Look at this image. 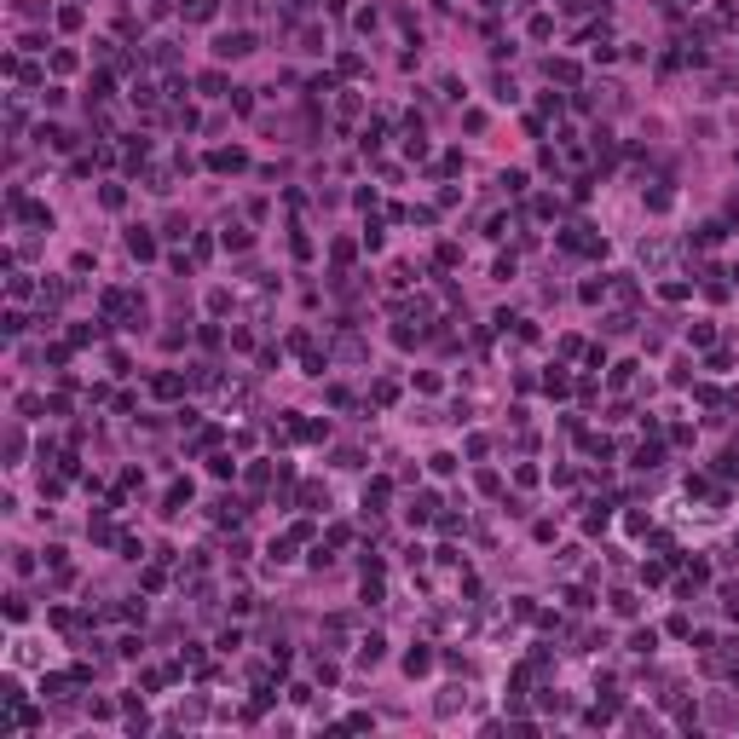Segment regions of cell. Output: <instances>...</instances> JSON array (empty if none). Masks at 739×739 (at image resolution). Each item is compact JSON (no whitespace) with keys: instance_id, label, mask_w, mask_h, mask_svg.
<instances>
[{"instance_id":"cell-1","label":"cell","mask_w":739,"mask_h":739,"mask_svg":"<svg viewBox=\"0 0 739 739\" xmlns=\"http://www.w3.org/2000/svg\"><path fill=\"white\" fill-rule=\"evenodd\" d=\"M214 53H220V58H249V53H254V35H249V29H232V35H220Z\"/></svg>"},{"instance_id":"cell-2","label":"cell","mask_w":739,"mask_h":739,"mask_svg":"<svg viewBox=\"0 0 739 739\" xmlns=\"http://www.w3.org/2000/svg\"><path fill=\"white\" fill-rule=\"evenodd\" d=\"M127 249H133L139 260H151V254H156V237L144 232V225H133V232H127Z\"/></svg>"},{"instance_id":"cell-3","label":"cell","mask_w":739,"mask_h":739,"mask_svg":"<svg viewBox=\"0 0 739 739\" xmlns=\"http://www.w3.org/2000/svg\"><path fill=\"white\" fill-rule=\"evenodd\" d=\"M243 162H249L243 151H214V156H208V168H220V174H237Z\"/></svg>"},{"instance_id":"cell-4","label":"cell","mask_w":739,"mask_h":739,"mask_svg":"<svg viewBox=\"0 0 739 739\" xmlns=\"http://www.w3.org/2000/svg\"><path fill=\"white\" fill-rule=\"evenodd\" d=\"M214 12H220V0H185V18L191 24H208Z\"/></svg>"},{"instance_id":"cell-5","label":"cell","mask_w":739,"mask_h":739,"mask_svg":"<svg viewBox=\"0 0 739 739\" xmlns=\"http://www.w3.org/2000/svg\"><path fill=\"white\" fill-rule=\"evenodd\" d=\"M214 520H220V525H237V520H243V503H237V497H220V503H214Z\"/></svg>"},{"instance_id":"cell-6","label":"cell","mask_w":739,"mask_h":739,"mask_svg":"<svg viewBox=\"0 0 739 739\" xmlns=\"http://www.w3.org/2000/svg\"><path fill=\"white\" fill-rule=\"evenodd\" d=\"M179 393H185V375H156V399H179Z\"/></svg>"},{"instance_id":"cell-7","label":"cell","mask_w":739,"mask_h":739,"mask_svg":"<svg viewBox=\"0 0 739 739\" xmlns=\"http://www.w3.org/2000/svg\"><path fill=\"white\" fill-rule=\"evenodd\" d=\"M382 635H364V642H358V664H382Z\"/></svg>"},{"instance_id":"cell-8","label":"cell","mask_w":739,"mask_h":739,"mask_svg":"<svg viewBox=\"0 0 739 739\" xmlns=\"http://www.w3.org/2000/svg\"><path fill=\"white\" fill-rule=\"evenodd\" d=\"M404 670H410V676H422V670H433V653H428V647H410V653H404Z\"/></svg>"},{"instance_id":"cell-9","label":"cell","mask_w":739,"mask_h":739,"mask_svg":"<svg viewBox=\"0 0 739 739\" xmlns=\"http://www.w3.org/2000/svg\"><path fill=\"white\" fill-rule=\"evenodd\" d=\"M549 81H561V87H572V81H578V64H566V58H549Z\"/></svg>"},{"instance_id":"cell-10","label":"cell","mask_w":739,"mask_h":739,"mask_svg":"<svg viewBox=\"0 0 739 739\" xmlns=\"http://www.w3.org/2000/svg\"><path fill=\"white\" fill-rule=\"evenodd\" d=\"M433 508H439V503L428 497V491H422V497H416V503H410V525H422V520H433Z\"/></svg>"},{"instance_id":"cell-11","label":"cell","mask_w":739,"mask_h":739,"mask_svg":"<svg viewBox=\"0 0 739 739\" xmlns=\"http://www.w3.org/2000/svg\"><path fill=\"white\" fill-rule=\"evenodd\" d=\"M612 612H618V618H635V612H642V601H635L630 589H618V595H612Z\"/></svg>"},{"instance_id":"cell-12","label":"cell","mask_w":739,"mask_h":739,"mask_svg":"<svg viewBox=\"0 0 739 739\" xmlns=\"http://www.w3.org/2000/svg\"><path fill=\"white\" fill-rule=\"evenodd\" d=\"M554 35V18H549V12H537V18H532V41H549Z\"/></svg>"},{"instance_id":"cell-13","label":"cell","mask_w":739,"mask_h":739,"mask_svg":"<svg viewBox=\"0 0 739 739\" xmlns=\"http://www.w3.org/2000/svg\"><path fill=\"white\" fill-rule=\"evenodd\" d=\"M196 87H203V93H208V98H220V93H225V75H220V70H208V75H203V81H196Z\"/></svg>"},{"instance_id":"cell-14","label":"cell","mask_w":739,"mask_h":739,"mask_svg":"<svg viewBox=\"0 0 739 739\" xmlns=\"http://www.w3.org/2000/svg\"><path fill=\"white\" fill-rule=\"evenodd\" d=\"M659 294H664V301H687V294H693V289H687L682 277H670V283H659Z\"/></svg>"},{"instance_id":"cell-15","label":"cell","mask_w":739,"mask_h":739,"mask_svg":"<svg viewBox=\"0 0 739 739\" xmlns=\"http://www.w3.org/2000/svg\"><path fill=\"white\" fill-rule=\"evenodd\" d=\"M687 341H693V347H711L716 330H711V324H693V330H687Z\"/></svg>"},{"instance_id":"cell-16","label":"cell","mask_w":739,"mask_h":739,"mask_svg":"<svg viewBox=\"0 0 739 739\" xmlns=\"http://www.w3.org/2000/svg\"><path fill=\"white\" fill-rule=\"evenodd\" d=\"M370 399H375V404H393V399H399V387H393V382H375Z\"/></svg>"},{"instance_id":"cell-17","label":"cell","mask_w":739,"mask_h":739,"mask_svg":"<svg viewBox=\"0 0 739 739\" xmlns=\"http://www.w3.org/2000/svg\"><path fill=\"white\" fill-rule=\"evenodd\" d=\"M630 647H635V653H653V647H659V635H653V630H635Z\"/></svg>"},{"instance_id":"cell-18","label":"cell","mask_w":739,"mask_h":739,"mask_svg":"<svg viewBox=\"0 0 739 739\" xmlns=\"http://www.w3.org/2000/svg\"><path fill=\"white\" fill-rule=\"evenodd\" d=\"M225 249H249V232H243V225H225Z\"/></svg>"},{"instance_id":"cell-19","label":"cell","mask_w":739,"mask_h":739,"mask_svg":"<svg viewBox=\"0 0 739 739\" xmlns=\"http://www.w3.org/2000/svg\"><path fill=\"white\" fill-rule=\"evenodd\" d=\"M630 324H635L630 312H612V318H606V335H624V330H630Z\"/></svg>"},{"instance_id":"cell-20","label":"cell","mask_w":739,"mask_h":739,"mask_svg":"<svg viewBox=\"0 0 739 739\" xmlns=\"http://www.w3.org/2000/svg\"><path fill=\"white\" fill-rule=\"evenodd\" d=\"M566 606L572 612H589V589H566Z\"/></svg>"},{"instance_id":"cell-21","label":"cell","mask_w":739,"mask_h":739,"mask_svg":"<svg viewBox=\"0 0 739 739\" xmlns=\"http://www.w3.org/2000/svg\"><path fill=\"white\" fill-rule=\"evenodd\" d=\"M139 647H144L139 635H122V642H116V653H122V659H139Z\"/></svg>"}]
</instances>
